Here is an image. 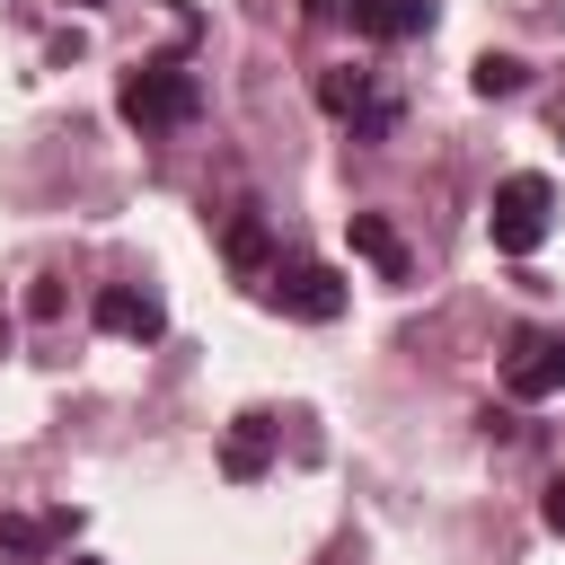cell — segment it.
I'll list each match as a JSON object with an SVG mask.
<instances>
[{
	"mask_svg": "<svg viewBox=\"0 0 565 565\" xmlns=\"http://www.w3.org/2000/svg\"><path fill=\"white\" fill-rule=\"evenodd\" d=\"M71 530L79 512H0V565H44Z\"/></svg>",
	"mask_w": 565,
	"mask_h": 565,
	"instance_id": "obj_6",
	"label": "cell"
},
{
	"mask_svg": "<svg viewBox=\"0 0 565 565\" xmlns=\"http://www.w3.org/2000/svg\"><path fill=\"white\" fill-rule=\"evenodd\" d=\"M265 459H274V415H238V424L221 433V477L256 486V477H265Z\"/></svg>",
	"mask_w": 565,
	"mask_h": 565,
	"instance_id": "obj_8",
	"label": "cell"
},
{
	"mask_svg": "<svg viewBox=\"0 0 565 565\" xmlns=\"http://www.w3.org/2000/svg\"><path fill=\"white\" fill-rule=\"evenodd\" d=\"M353 0H300V18H344Z\"/></svg>",
	"mask_w": 565,
	"mask_h": 565,
	"instance_id": "obj_14",
	"label": "cell"
},
{
	"mask_svg": "<svg viewBox=\"0 0 565 565\" xmlns=\"http://www.w3.org/2000/svg\"><path fill=\"white\" fill-rule=\"evenodd\" d=\"M539 512H547V530H556V539H565V477H556V486H547V503H539Z\"/></svg>",
	"mask_w": 565,
	"mask_h": 565,
	"instance_id": "obj_13",
	"label": "cell"
},
{
	"mask_svg": "<svg viewBox=\"0 0 565 565\" xmlns=\"http://www.w3.org/2000/svg\"><path fill=\"white\" fill-rule=\"evenodd\" d=\"M115 106H124V124H132V132H177V124H194V115H203V79H194L177 53H159V62H132V71H124Z\"/></svg>",
	"mask_w": 565,
	"mask_h": 565,
	"instance_id": "obj_1",
	"label": "cell"
},
{
	"mask_svg": "<svg viewBox=\"0 0 565 565\" xmlns=\"http://www.w3.org/2000/svg\"><path fill=\"white\" fill-rule=\"evenodd\" d=\"M97 327H106V335H132V344H150V335L168 327V309H159V291L106 282V291H97Z\"/></svg>",
	"mask_w": 565,
	"mask_h": 565,
	"instance_id": "obj_7",
	"label": "cell"
},
{
	"mask_svg": "<svg viewBox=\"0 0 565 565\" xmlns=\"http://www.w3.org/2000/svg\"><path fill=\"white\" fill-rule=\"evenodd\" d=\"M486 230H494V247H503V256H530V247L556 230V185H547L539 168L503 177V185H494V203H486Z\"/></svg>",
	"mask_w": 565,
	"mask_h": 565,
	"instance_id": "obj_2",
	"label": "cell"
},
{
	"mask_svg": "<svg viewBox=\"0 0 565 565\" xmlns=\"http://www.w3.org/2000/svg\"><path fill=\"white\" fill-rule=\"evenodd\" d=\"M318 106H327L353 141H388V132H397V115H406V106H397L388 88H371V71H353V62L318 71Z\"/></svg>",
	"mask_w": 565,
	"mask_h": 565,
	"instance_id": "obj_3",
	"label": "cell"
},
{
	"mask_svg": "<svg viewBox=\"0 0 565 565\" xmlns=\"http://www.w3.org/2000/svg\"><path fill=\"white\" fill-rule=\"evenodd\" d=\"M468 79H477V97H521V88H530V62H521V53H477Z\"/></svg>",
	"mask_w": 565,
	"mask_h": 565,
	"instance_id": "obj_12",
	"label": "cell"
},
{
	"mask_svg": "<svg viewBox=\"0 0 565 565\" xmlns=\"http://www.w3.org/2000/svg\"><path fill=\"white\" fill-rule=\"evenodd\" d=\"M344 238H353V256H362V265H380L388 282H406V274H415V265H406V238H397L380 212H344Z\"/></svg>",
	"mask_w": 565,
	"mask_h": 565,
	"instance_id": "obj_9",
	"label": "cell"
},
{
	"mask_svg": "<svg viewBox=\"0 0 565 565\" xmlns=\"http://www.w3.org/2000/svg\"><path fill=\"white\" fill-rule=\"evenodd\" d=\"M353 26H362L371 44H406V35L433 26V0H353Z\"/></svg>",
	"mask_w": 565,
	"mask_h": 565,
	"instance_id": "obj_10",
	"label": "cell"
},
{
	"mask_svg": "<svg viewBox=\"0 0 565 565\" xmlns=\"http://www.w3.org/2000/svg\"><path fill=\"white\" fill-rule=\"evenodd\" d=\"M79 9H106V0H79Z\"/></svg>",
	"mask_w": 565,
	"mask_h": 565,
	"instance_id": "obj_17",
	"label": "cell"
},
{
	"mask_svg": "<svg viewBox=\"0 0 565 565\" xmlns=\"http://www.w3.org/2000/svg\"><path fill=\"white\" fill-rule=\"evenodd\" d=\"M265 300H274L282 318H309V327H327V318H344V274H335V265H309V256H291V265H274V274H265Z\"/></svg>",
	"mask_w": 565,
	"mask_h": 565,
	"instance_id": "obj_4",
	"label": "cell"
},
{
	"mask_svg": "<svg viewBox=\"0 0 565 565\" xmlns=\"http://www.w3.org/2000/svg\"><path fill=\"white\" fill-rule=\"evenodd\" d=\"M503 388H512L521 406L565 397V335H556V327H521L512 353H503Z\"/></svg>",
	"mask_w": 565,
	"mask_h": 565,
	"instance_id": "obj_5",
	"label": "cell"
},
{
	"mask_svg": "<svg viewBox=\"0 0 565 565\" xmlns=\"http://www.w3.org/2000/svg\"><path fill=\"white\" fill-rule=\"evenodd\" d=\"M556 141H565V97H556Z\"/></svg>",
	"mask_w": 565,
	"mask_h": 565,
	"instance_id": "obj_15",
	"label": "cell"
},
{
	"mask_svg": "<svg viewBox=\"0 0 565 565\" xmlns=\"http://www.w3.org/2000/svg\"><path fill=\"white\" fill-rule=\"evenodd\" d=\"M71 565H97V556H71Z\"/></svg>",
	"mask_w": 565,
	"mask_h": 565,
	"instance_id": "obj_16",
	"label": "cell"
},
{
	"mask_svg": "<svg viewBox=\"0 0 565 565\" xmlns=\"http://www.w3.org/2000/svg\"><path fill=\"white\" fill-rule=\"evenodd\" d=\"M221 256H230V274H247V282H265V274H274V247H265V221H256V212H238V221L221 230Z\"/></svg>",
	"mask_w": 565,
	"mask_h": 565,
	"instance_id": "obj_11",
	"label": "cell"
}]
</instances>
